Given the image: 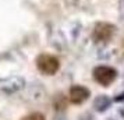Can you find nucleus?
I'll use <instances>...</instances> for the list:
<instances>
[{
  "mask_svg": "<svg viewBox=\"0 0 124 120\" xmlns=\"http://www.w3.org/2000/svg\"><path fill=\"white\" fill-rule=\"evenodd\" d=\"M109 105H110V99L105 95H102V96L96 98L95 99V103H93V106H95L96 110H99V112H103V110H106L109 108Z\"/></svg>",
  "mask_w": 124,
  "mask_h": 120,
  "instance_id": "nucleus-5",
  "label": "nucleus"
},
{
  "mask_svg": "<svg viewBox=\"0 0 124 120\" xmlns=\"http://www.w3.org/2000/svg\"><path fill=\"white\" fill-rule=\"evenodd\" d=\"M113 32H114V27L113 25H110L107 23H101L95 27L92 36H93V39L96 42H106V40H109L112 38Z\"/></svg>",
  "mask_w": 124,
  "mask_h": 120,
  "instance_id": "nucleus-3",
  "label": "nucleus"
},
{
  "mask_svg": "<svg viewBox=\"0 0 124 120\" xmlns=\"http://www.w3.org/2000/svg\"><path fill=\"white\" fill-rule=\"evenodd\" d=\"M117 77V71L109 67V66H99L93 70V78L98 84H101L103 87H109Z\"/></svg>",
  "mask_w": 124,
  "mask_h": 120,
  "instance_id": "nucleus-2",
  "label": "nucleus"
},
{
  "mask_svg": "<svg viewBox=\"0 0 124 120\" xmlns=\"http://www.w3.org/2000/svg\"><path fill=\"white\" fill-rule=\"evenodd\" d=\"M21 120H46V119L42 113L35 112V113H29V114H27V116H24Z\"/></svg>",
  "mask_w": 124,
  "mask_h": 120,
  "instance_id": "nucleus-6",
  "label": "nucleus"
},
{
  "mask_svg": "<svg viewBox=\"0 0 124 120\" xmlns=\"http://www.w3.org/2000/svg\"><path fill=\"white\" fill-rule=\"evenodd\" d=\"M91 96V91L86 87L74 85L70 89V102L74 105H81Z\"/></svg>",
  "mask_w": 124,
  "mask_h": 120,
  "instance_id": "nucleus-4",
  "label": "nucleus"
},
{
  "mask_svg": "<svg viewBox=\"0 0 124 120\" xmlns=\"http://www.w3.org/2000/svg\"><path fill=\"white\" fill-rule=\"evenodd\" d=\"M36 67L42 74L45 75H53L56 74L59 69H60V62L59 59L52 55H39L38 59H36Z\"/></svg>",
  "mask_w": 124,
  "mask_h": 120,
  "instance_id": "nucleus-1",
  "label": "nucleus"
}]
</instances>
